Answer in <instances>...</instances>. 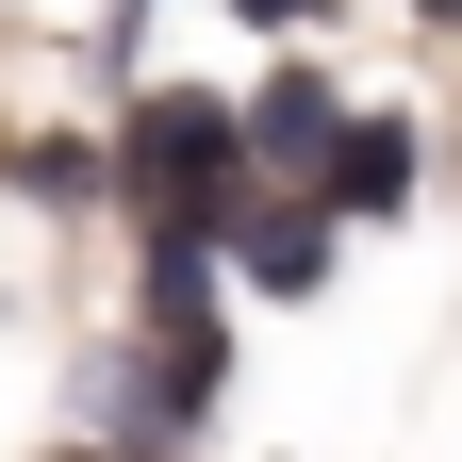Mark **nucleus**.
Returning <instances> with one entry per match:
<instances>
[{
	"label": "nucleus",
	"instance_id": "obj_1",
	"mask_svg": "<svg viewBox=\"0 0 462 462\" xmlns=\"http://www.w3.org/2000/svg\"><path fill=\"white\" fill-rule=\"evenodd\" d=\"M231 165H248V116H215V99H149L133 116V182L165 199V231H199L231 199Z\"/></svg>",
	"mask_w": 462,
	"mask_h": 462
},
{
	"label": "nucleus",
	"instance_id": "obj_2",
	"mask_svg": "<svg viewBox=\"0 0 462 462\" xmlns=\"http://www.w3.org/2000/svg\"><path fill=\"white\" fill-rule=\"evenodd\" d=\"M396 182H413V149H396V116H346V149H330V199H346V215H380Z\"/></svg>",
	"mask_w": 462,
	"mask_h": 462
},
{
	"label": "nucleus",
	"instance_id": "obj_3",
	"mask_svg": "<svg viewBox=\"0 0 462 462\" xmlns=\"http://www.w3.org/2000/svg\"><path fill=\"white\" fill-rule=\"evenodd\" d=\"M248 133H264L281 165H330V149H346V116H330V83H264V116H248Z\"/></svg>",
	"mask_w": 462,
	"mask_h": 462
},
{
	"label": "nucleus",
	"instance_id": "obj_4",
	"mask_svg": "<svg viewBox=\"0 0 462 462\" xmlns=\"http://www.w3.org/2000/svg\"><path fill=\"white\" fill-rule=\"evenodd\" d=\"M264 281H281V298H298V281H330V231H314V215H264Z\"/></svg>",
	"mask_w": 462,
	"mask_h": 462
},
{
	"label": "nucleus",
	"instance_id": "obj_5",
	"mask_svg": "<svg viewBox=\"0 0 462 462\" xmlns=\"http://www.w3.org/2000/svg\"><path fill=\"white\" fill-rule=\"evenodd\" d=\"M248 17H314V0H248Z\"/></svg>",
	"mask_w": 462,
	"mask_h": 462
},
{
	"label": "nucleus",
	"instance_id": "obj_6",
	"mask_svg": "<svg viewBox=\"0 0 462 462\" xmlns=\"http://www.w3.org/2000/svg\"><path fill=\"white\" fill-rule=\"evenodd\" d=\"M430 17H462V0H430Z\"/></svg>",
	"mask_w": 462,
	"mask_h": 462
}]
</instances>
